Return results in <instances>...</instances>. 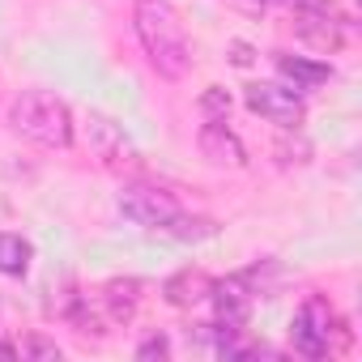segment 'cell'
<instances>
[{
    "instance_id": "cell-1",
    "label": "cell",
    "mask_w": 362,
    "mask_h": 362,
    "mask_svg": "<svg viewBox=\"0 0 362 362\" xmlns=\"http://www.w3.org/2000/svg\"><path fill=\"white\" fill-rule=\"evenodd\" d=\"M132 26H136V39L149 56V64L179 81L188 69H192V47H188V35H184V22H179L170 0H136L132 5Z\"/></svg>"
},
{
    "instance_id": "cell-2",
    "label": "cell",
    "mask_w": 362,
    "mask_h": 362,
    "mask_svg": "<svg viewBox=\"0 0 362 362\" xmlns=\"http://www.w3.org/2000/svg\"><path fill=\"white\" fill-rule=\"evenodd\" d=\"M9 124H13V132H22L35 145H47V149H69L73 145V115L47 90L18 94L13 107H9Z\"/></svg>"
},
{
    "instance_id": "cell-3",
    "label": "cell",
    "mask_w": 362,
    "mask_h": 362,
    "mask_svg": "<svg viewBox=\"0 0 362 362\" xmlns=\"http://www.w3.org/2000/svg\"><path fill=\"white\" fill-rule=\"evenodd\" d=\"M337 332H345V328H341V320H337V311L328 307L324 294L303 298V307L290 320V341H294V349L303 358H324L332 349V337Z\"/></svg>"
},
{
    "instance_id": "cell-4",
    "label": "cell",
    "mask_w": 362,
    "mask_h": 362,
    "mask_svg": "<svg viewBox=\"0 0 362 362\" xmlns=\"http://www.w3.org/2000/svg\"><path fill=\"white\" fill-rule=\"evenodd\" d=\"M119 209H124L128 222L149 226V230H162L175 214H184V209H179V201H175V192L149 188V184H128V188L119 192Z\"/></svg>"
},
{
    "instance_id": "cell-5",
    "label": "cell",
    "mask_w": 362,
    "mask_h": 362,
    "mask_svg": "<svg viewBox=\"0 0 362 362\" xmlns=\"http://www.w3.org/2000/svg\"><path fill=\"white\" fill-rule=\"evenodd\" d=\"M247 107L260 115V119H269V124H277V128H298L303 119H307V111H303V98L290 90V86H247Z\"/></svg>"
},
{
    "instance_id": "cell-6",
    "label": "cell",
    "mask_w": 362,
    "mask_h": 362,
    "mask_svg": "<svg viewBox=\"0 0 362 362\" xmlns=\"http://www.w3.org/2000/svg\"><path fill=\"white\" fill-rule=\"evenodd\" d=\"M209 298H214V315H218L214 324L218 328H243L247 315H252L256 290H252L247 277H222V281H214Z\"/></svg>"
},
{
    "instance_id": "cell-7",
    "label": "cell",
    "mask_w": 362,
    "mask_h": 362,
    "mask_svg": "<svg viewBox=\"0 0 362 362\" xmlns=\"http://www.w3.org/2000/svg\"><path fill=\"white\" fill-rule=\"evenodd\" d=\"M197 145H201V153H205L214 166H243V162H247V149H243V141L226 128V119H205Z\"/></svg>"
},
{
    "instance_id": "cell-8",
    "label": "cell",
    "mask_w": 362,
    "mask_h": 362,
    "mask_svg": "<svg viewBox=\"0 0 362 362\" xmlns=\"http://www.w3.org/2000/svg\"><path fill=\"white\" fill-rule=\"evenodd\" d=\"M298 35H303L311 47H320V52H337L341 39H345L341 22L328 13V5H320V9H298Z\"/></svg>"
},
{
    "instance_id": "cell-9",
    "label": "cell",
    "mask_w": 362,
    "mask_h": 362,
    "mask_svg": "<svg viewBox=\"0 0 362 362\" xmlns=\"http://www.w3.org/2000/svg\"><path fill=\"white\" fill-rule=\"evenodd\" d=\"M209 290H214V277H209V273H201V269H184V273L166 277L162 298H166L170 307H197V303L209 298Z\"/></svg>"
},
{
    "instance_id": "cell-10",
    "label": "cell",
    "mask_w": 362,
    "mask_h": 362,
    "mask_svg": "<svg viewBox=\"0 0 362 362\" xmlns=\"http://www.w3.org/2000/svg\"><path fill=\"white\" fill-rule=\"evenodd\" d=\"M277 73L290 81L294 94H307V90H315V86H324V81L332 77V64H324V60H303V56H277Z\"/></svg>"
},
{
    "instance_id": "cell-11",
    "label": "cell",
    "mask_w": 362,
    "mask_h": 362,
    "mask_svg": "<svg viewBox=\"0 0 362 362\" xmlns=\"http://www.w3.org/2000/svg\"><path fill=\"white\" fill-rule=\"evenodd\" d=\"M30 260H35L30 239H22V235H0V273H5V277H26L30 273Z\"/></svg>"
},
{
    "instance_id": "cell-12",
    "label": "cell",
    "mask_w": 362,
    "mask_h": 362,
    "mask_svg": "<svg viewBox=\"0 0 362 362\" xmlns=\"http://www.w3.org/2000/svg\"><path fill=\"white\" fill-rule=\"evenodd\" d=\"M90 145H94V153H98L103 162H115V153H128L119 128H115L111 119H103V115H90Z\"/></svg>"
},
{
    "instance_id": "cell-13",
    "label": "cell",
    "mask_w": 362,
    "mask_h": 362,
    "mask_svg": "<svg viewBox=\"0 0 362 362\" xmlns=\"http://www.w3.org/2000/svg\"><path fill=\"white\" fill-rule=\"evenodd\" d=\"M166 235H175V239H214L218 235V222H209V218H184V214H175L166 226H162Z\"/></svg>"
},
{
    "instance_id": "cell-14",
    "label": "cell",
    "mask_w": 362,
    "mask_h": 362,
    "mask_svg": "<svg viewBox=\"0 0 362 362\" xmlns=\"http://www.w3.org/2000/svg\"><path fill=\"white\" fill-rule=\"evenodd\" d=\"M201 111H205L209 119H226V115H230V94H226L222 86H209V90L201 94Z\"/></svg>"
},
{
    "instance_id": "cell-15",
    "label": "cell",
    "mask_w": 362,
    "mask_h": 362,
    "mask_svg": "<svg viewBox=\"0 0 362 362\" xmlns=\"http://www.w3.org/2000/svg\"><path fill=\"white\" fill-rule=\"evenodd\" d=\"M18 358H47V362H56L60 358V349H56V341H43V337H30L22 349H18Z\"/></svg>"
},
{
    "instance_id": "cell-16",
    "label": "cell",
    "mask_w": 362,
    "mask_h": 362,
    "mask_svg": "<svg viewBox=\"0 0 362 362\" xmlns=\"http://www.w3.org/2000/svg\"><path fill=\"white\" fill-rule=\"evenodd\" d=\"M170 354V341L166 337H145L141 345H136V358L141 362H149V358H166Z\"/></svg>"
},
{
    "instance_id": "cell-17",
    "label": "cell",
    "mask_w": 362,
    "mask_h": 362,
    "mask_svg": "<svg viewBox=\"0 0 362 362\" xmlns=\"http://www.w3.org/2000/svg\"><path fill=\"white\" fill-rule=\"evenodd\" d=\"M264 5H286V9H320L328 0H264Z\"/></svg>"
},
{
    "instance_id": "cell-18",
    "label": "cell",
    "mask_w": 362,
    "mask_h": 362,
    "mask_svg": "<svg viewBox=\"0 0 362 362\" xmlns=\"http://www.w3.org/2000/svg\"><path fill=\"white\" fill-rule=\"evenodd\" d=\"M230 60H235L239 69H247V64H252V47H247V43H235V47H230Z\"/></svg>"
},
{
    "instance_id": "cell-19",
    "label": "cell",
    "mask_w": 362,
    "mask_h": 362,
    "mask_svg": "<svg viewBox=\"0 0 362 362\" xmlns=\"http://www.w3.org/2000/svg\"><path fill=\"white\" fill-rule=\"evenodd\" d=\"M0 358H18V345H5V341H0Z\"/></svg>"
}]
</instances>
